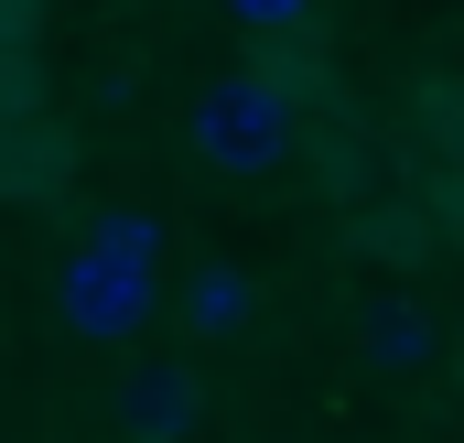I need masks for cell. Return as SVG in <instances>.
Listing matches in <instances>:
<instances>
[{"mask_svg": "<svg viewBox=\"0 0 464 443\" xmlns=\"http://www.w3.org/2000/svg\"><path fill=\"white\" fill-rule=\"evenodd\" d=\"M54 314H65V335H87V346L140 335L162 314V217H140V206L98 217L65 249V271H54Z\"/></svg>", "mask_w": 464, "mask_h": 443, "instance_id": "6da1fadb", "label": "cell"}, {"mask_svg": "<svg viewBox=\"0 0 464 443\" xmlns=\"http://www.w3.org/2000/svg\"><path fill=\"white\" fill-rule=\"evenodd\" d=\"M173 325L206 335V346H227V335L248 325V271H227V260H195V271H184V292H173Z\"/></svg>", "mask_w": 464, "mask_h": 443, "instance_id": "277c9868", "label": "cell"}, {"mask_svg": "<svg viewBox=\"0 0 464 443\" xmlns=\"http://www.w3.org/2000/svg\"><path fill=\"white\" fill-rule=\"evenodd\" d=\"M184 152L206 173H270L292 152V87L281 76H206L184 109Z\"/></svg>", "mask_w": 464, "mask_h": 443, "instance_id": "7a4b0ae2", "label": "cell"}, {"mask_svg": "<svg viewBox=\"0 0 464 443\" xmlns=\"http://www.w3.org/2000/svg\"><path fill=\"white\" fill-rule=\"evenodd\" d=\"M367 357H378V368H432V325H421L411 303H378V314H367Z\"/></svg>", "mask_w": 464, "mask_h": 443, "instance_id": "5b68a950", "label": "cell"}, {"mask_svg": "<svg viewBox=\"0 0 464 443\" xmlns=\"http://www.w3.org/2000/svg\"><path fill=\"white\" fill-rule=\"evenodd\" d=\"M227 22H248V33H303L314 22V0H217Z\"/></svg>", "mask_w": 464, "mask_h": 443, "instance_id": "8992f818", "label": "cell"}, {"mask_svg": "<svg viewBox=\"0 0 464 443\" xmlns=\"http://www.w3.org/2000/svg\"><path fill=\"white\" fill-rule=\"evenodd\" d=\"M206 422V379L184 368V357H162V368H140L130 389H119V433L130 443H184Z\"/></svg>", "mask_w": 464, "mask_h": 443, "instance_id": "3957f363", "label": "cell"}]
</instances>
